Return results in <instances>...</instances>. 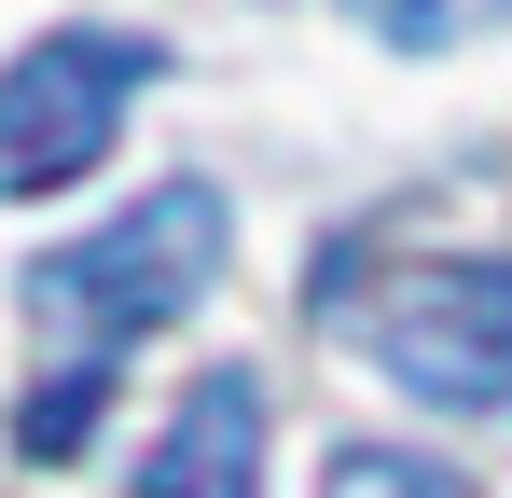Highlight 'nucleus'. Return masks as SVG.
<instances>
[{
    "instance_id": "nucleus-1",
    "label": "nucleus",
    "mask_w": 512,
    "mask_h": 498,
    "mask_svg": "<svg viewBox=\"0 0 512 498\" xmlns=\"http://www.w3.org/2000/svg\"><path fill=\"white\" fill-rule=\"evenodd\" d=\"M222 277V194L208 180H153L125 222H97L84 249H42L28 263V319L56 332V360H125L139 332H167L194 291Z\"/></svg>"
},
{
    "instance_id": "nucleus-2",
    "label": "nucleus",
    "mask_w": 512,
    "mask_h": 498,
    "mask_svg": "<svg viewBox=\"0 0 512 498\" xmlns=\"http://www.w3.org/2000/svg\"><path fill=\"white\" fill-rule=\"evenodd\" d=\"M333 319L374 346L388 388H416L443 415H499L512 402V263L457 249V263H388L374 291H333Z\"/></svg>"
},
{
    "instance_id": "nucleus-3",
    "label": "nucleus",
    "mask_w": 512,
    "mask_h": 498,
    "mask_svg": "<svg viewBox=\"0 0 512 498\" xmlns=\"http://www.w3.org/2000/svg\"><path fill=\"white\" fill-rule=\"evenodd\" d=\"M167 70V42L139 28H42L14 70H0V194H70L111 139H125V97Z\"/></svg>"
},
{
    "instance_id": "nucleus-4",
    "label": "nucleus",
    "mask_w": 512,
    "mask_h": 498,
    "mask_svg": "<svg viewBox=\"0 0 512 498\" xmlns=\"http://www.w3.org/2000/svg\"><path fill=\"white\" fill-rule=\"evenodd\" d=\"M139 498H263V388L236 360H208L180 415L139 443Z\"/></svg>"
},
{
    "instance_id": "nucleus-5",
    "label": "nucleus",
    "mask_w": 512,
    "mask_h": 498,
    "mask_svg": "<svg viewBox=\"0 0 512 498\" xmlns=\"http://www.w3.org/2000/svg\"><path fill=\"white\" fill-rule=\"evenodd\" d=\"M319 498H471V485H457L443 457H416V443H333Z\"/></svg>"
},
{
    "instance_id": "nucleus-6",
    "label": "nucleus",
    "mask_w": 512,
    "mask_h": 498,
    "mask_svg": "<svg viewBox=\"0 0 512 498\" xmlns=\"http://www.w3.org/2000/svg\"><path fill=\"white\" fill-rule=\"evenodd\" d=\"M346 14H360V28H374V42H471V28H499L512 0H346Z\"/></svg>"
},
{
    "instance_id": "nucleus-7",
    "label": "nucleus",
    "mask_w": 512,
    "mask_h": 498,
    "mask_svg": "<svg viewBox=\"0 0 512 498\" xmlns=\"http://www.w3.org/2000/svg\"><path fill=\"white\" fill-rule=\"evenodd\" d=\"M97 402H111V374H97V360H56V388L28 402V457H70L97 429Z\"/></svg>"
}]
</instances>
